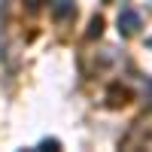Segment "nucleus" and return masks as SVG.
<instances>
[{
    "label": "nucleus",
    "instance_id": "f257e3e1",
    "mask_svg": "<svg viewBox=\"0 0 152 152\" xmlns=\"http://www.w3.org/2000/svg\"><path fill=\"white\" fill-rule=\"evenodd\" d=\"M140 12H137V9H122L119 12V34L122 37H134L137 31H140Z\"/></svg>",
    "mask_w": 152,
    "mask_h": 152
},
{
    "label": "nucleus",
    "instance_id": "f03ea898",
    "mask_svg": "<svg viewBox=\"0 0 152 152\" xmlns=\"http://www.w3.org/2000/svg\"><path fill=\"white\" fill-rule=\"evenodd\" d=\"M49 12L55 21H70L76 15V0H49Z\"/></svg>",
    "mask_w": 152,
    "mask_h": 152
},
{
    "label": "nucleus",
    "instance_id": "7ed1b4c3",
    "mask_svg": "<svg viewBox=\"0 0 152 152\" xmlns=\"http://www.w3.org/2000/svg\"><path fill=\"white\" fill-rule=\"evenodd\" d=\"M107 104H110V107H125V104H131V91H128V88H122V85H110Z\"/></svg>",
    "mask_w": 152,
    "mask_h": 152
},
{
    "label": "nucleus",
    "instance_id": "20e7f679",
    "mask_svg": "<svg viewBox=\"0 0 152 152\" xmlns=\"http://www.w3.org/2000/svg\"><path fill=\"white\" fill-rule=\"evenodd\" d=\"M100 34H104V15H94L91 21H88V40H94V37H100Z\"/></svg>",
    "mask_w": 152,
    "mask_h": 152
},
{
    "label": "nucleus",
    "instance_id": "39448f33",
    "mask_svg": "<svg viewBox=\"0 0 152 152\" xmlns=\"http://www.w3.org/2000/svg\"><path fill=\"white\" fill-rule=\"evenodd\" d=\"M40 149H61V140H55V137H46V140L40 143Z\"/></svg>",
    "mask_w": 152,
    "mask_h": 152
},
{
    "label": "nucleus",
    "instance_id": "423d86ee",
    "mask_svg": "<svg viewBox=\"0 0 152 152\" xmlns=\"http://www.w3.org/2000/svg\"><path fill=\"white\" fill-rule=\"evenodd\" d=\"M28 9H40V3H37V0H28Z\"/></svg>",
    "mask_w": 152,
    "mask_h": 152
},
{
    "label": "nucleus",
    "instance_id": "0eeeda50",
    "mask_svg": "<svg viewBox=\"0 0 152 152\" xmlns=\"http://www.w3.org/2000/svg\"><path fill=\"white\" fill-rule=\"evenodd\" d=\"M146 46H149V49H152V37H149V40H146Z\"/></svg>",
    "mask_w": 152,
    "mask_h": 152
}]
</instances>
